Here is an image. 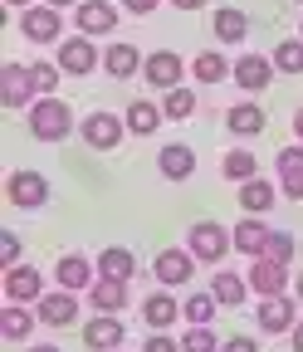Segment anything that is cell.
<instances>
[{"label": "cell", "instance_id": "cell-51", "mask_svg": "<svg viewBox=\"0 0 303 352\" xmlns=\"http://www.w3.org/2000/svg\"><path fill=\"white\" fill-rule=\"evenodd\" d=\"M298 6H303V0H298Z\"/></svg>", "mask_w": 303, "mask_h": 352}, {"label": "cell", "instance_id": "cell-44", "mask_svg": "<svg viewBox=\"0 0 303 352\" xmlns=\"http://www.w3.org/2000/svg\"><path fill=\"white\" fill-rule=\"evenodd\" d=\"M293 352H303V318L293 323Z\"/></svg>", "mask_w": 303, "mask_h": 352}, {"label": "cell", "instance_id": "cell-42", "mask_svg": "<svg viewBox=\"0 0 303 352\" xmlns=\"http://www.w3.org/2000/svg\"><path fill=\"white\" fill-rule=\"evenodd\" d=\"M157 6H161V0H122V10H127V15H152Z\"/></svg>", "mask_w": 303, "mask_h": 352}, {"label": "cell", "instance_id": "cell-15", "mask_svg": "<svg viewBox=\"0 0 303 352\" xmlns=\"http://www.w3.org/2000/svg\"><path fill=\"white\" fill-rule=\"evenodd\" d=\"M157 171L166 176V182H186V176H196V152L186 142H166L157 152Z\"/></svg>", "mask_w": 303, "mask_h": 352}, {"label": "cell", "instance_id": "cell-9", "mask_svg": "<svg viewBox=\"0 0 303 352\" xmlns=\"http://www.w3.org/2000/svg\"><path fill=\"white\" fill-rule=\"evenodd\" d=\"M142 74H147V83H152V88L171 94V88H181V74H186V64H181V54H171V50H157V54H147Z\"/></svg>", "mask_w": 303, "mask_h": 352}, {"label": "cell", "instance_id": "cell-25", "mask_svg": "<svg viewBox=\"0 0 303 352\" xmlns=\"http://www.w3.org/2000/svg\"><path fill=\"white\" fill-rule=\"evenodd\" d=\"M137 274V259H133V250H122V245H113V250H103L98 254V279H133Z\"/></svg>", "mask_w": 303, "mask_h": 352}, {"label": "cell", "instance_id": "cell-50", "mask_svg": "<svg viewBox=\"0 0 303 352\" xmlns=\"http://www.w3.org/2000/svg\"><path fill=\"white\" fill-rule=\"evenodd\" d=\"M298 39H303V20H298Z\"/></svg>", "mask_w": 303, "mask_h": 352}, {"label": "cell", "instance_id": "cell-33", "mask_svg": "<svg viewBox=\"0 0 303 352\" xmlns=\"http://www.w3.org/2000/svg\"><path fill=\"white\" fill-rule=\"evenodd\" d=\"M221 171L230 176V182H254V171H259V162H254V152H245V147H235V152H225V162H221Z\"/></svg>", "mask_w": 303, "mask_h": 352}, {"label": "cell", "instance_id": "cell-24", "mask_svg": "<svg viewBox=\"0 0 303 352\" xmlns=\"http://www.w3.org/2000/svg\"><path fill=\"white\" fill-rule=\"evenodd\" d=\"M225 127L235 132V138H259V132H265V108L259 103H235L225 113Z\"/></svg>", "mask_w": 303, "mask_h": 352}, {"label": "cell", "instance_id": "cell-26", "mask_svg": "<svg viewBox=\"0 0 303 352\" xmlns=\"http://www.w3.org/2000/svg\"><path fill=\"white\" fill-rule=\"evenodd\" d=\"M30 328H34V314L25 303H5V308H0V338H5V342H25Z\"/></svg>", "mask_w": 303, "mask_h": 352}, {"label": "cell", "instance_id": "cell-52", "mask_svg": "<svg viewBox=\"0 0 303 352\" xmlns=\"http://www.w3.org/2000/svg\"><path fill=\"white\" fill-rule=\"evenodd\" d=\"M117 352H122V347H117Z\"/></svg>", "mask_w": 303, "mask_h": 352}, {"label": "cell", "instance_id": "cell-14", "mask_svg": "<svg viewBox=\"0 0 303 352\" xmlns=\"http://www.w3.org/2000/svg\"><path fill=\"white\" fill-rule=\"evenodd\" d=\"M254 323H259V333H293V323H298L293 298H289V294L265 298V303H259V314H254Z\"/></svg>", "mask_w": 303, "mask_h": 352}, {"label": "cell", "instance_id": "cell-1", "mask_svg": "<svg viewBox=\"0 0 303 352\" xmlns=\"http://www.w3.org/2000/svg\"><path fill=\"white\" fill-rule=\"evenodd\" d=\"M69 127H74V113H69L64 98H34V108H30V132H34L39 142H64Z\"/></svg>", "mask_w": 303, "mask_h": 352}, {"label": "cell", "instance_id": "cell-34", "mask_svg": "<svg viewBox=\"0 0 303 352\" xmlns=\"http://www.w3.org/2000/svg\"><path fill=\"white\" fill-rule=\"evenodd\" d=\"M269 59L279 74H303V39H279V50Z\"/></svg>", "mask_w": 303, "mask_h": 352}, {"label": "cell", "instance_id": "cell-5", "mask_svg": "<svg viewBox=\"0 0 303 352\" xmlns=\"http://www.w3.org/2000/svg\"><path fill=\"white\" fill-rule=\"evenodd\" d=\"M98 64H103V54L93 50V39H89V34H74V39L59 44V69H64V74L83 78V74H93Z\"/></svg>", "mask_w": 303, "mask_h": 352}, {"label": "cell", "instance_id": "cell-43", "mask_svg": "<svg viewBox=\"0 0 303 352\" xmlns=\"http://www.w3.org/2000/svg\"><path fill=\"white\" fill-rule=\"evenodd\" d=\"M171 6H177V10H201L205 0H171Z\"/></svg>", "mask_w": 303, "mask_h": 352}, {"label": "cell", "instance_id": "cell-22", "mask_svg": "<svg viewBox=\"0 0 303 352\" xmlns=\"http://www.w3.org/2000/svg\"><path fill=\"white\" fill-rule=\"evenodd\" d=\"M142 318H147V328H152V333H166L171 323L181 318V303L171 298V294H152V298L142 303Z\"/></svg>", "mask_w": 303, "mask_h": 352}, {"label": "cell", "instance_id": "cell-29", "mask_svg": "<svg viewBox=\"0 0 303 352\" xmlns=\"http://www.w3.org/2000/svg\"><path fill=\"white\" fill-rule=\"evenodd\" d=\"M245 289H249V279H240V274H230V270H221V274L210 279L215 303H225V308H240V303H245Z\"/></svg>", "mask_w": 303, "mask_h": 352}, {"label": "cell", "instance_id": "cell-28", "mask_svg": "<svg viewBox=\"0 0 303 352\" xmlns=\"http://www.w3.org/2000/svg\"><path fill=\"white\" fill-rule=\"evenodd\" d=\"M245 34H249V15L245 10H235V6L215 10V39H221V44H240Z\"/></svg>", "mask_w": 303, "mask_h": 352}, {"label": "cell", "instance_id": "cell-3", "mask_svg": "<svg viewBox=\"0 0 303 352\" xmlns=\"http://www.w3.org/2000/svg\"><path fill=\"white\" fill-rule=\"evenodd\" d=\"M122 132H127V118H117V113H89L78 122V138L89 142L93 152H113L122 142Z\"/></svg>", "mask_w": 303, "mask_h": 352}, {"label": "cell", "instance_id": "cell-6", "mask_svg": "<svg viewBox=\"0 0 303 352\" xmlns=\"http://www.w3.org/2000/svg\"><path fill=\"white\" fill-rule=\"evenodd\" d=\"M5 196H10V206H20V210H39L49 201V182L39 171H15L10 182H5Z\"/></svg>", "mask_w": 303, "mask_h": 352}, {"label": "cell", "instance_id": "cell-48", "mask_svg": "<svg viewBox=\"0 0 303 352\" xmlns=\"http://www.w3.org/2000/svg\"><path fill=\"white\" fill-rule=\"evenodd\" d=\"M5 6H20V10H30V6H34V0H5Z\"/></svg>", "mask_w": 303, "mask_h": 352}, {"label": "cell", "instance_id": "cell-27", "mask_svg": "<svg viewBox=\"0 0 303 352\" xmlns=\"http://www.w3.org/2000/svg\"><path fill=\"white\" fill-rule=\"evenodd\" d=\"M89 303L98 308V314H122V308H127V284L122 279H98L89 289Z\"/></svg>", "mask_w": 303, "mask_h": 352}, {"label": "cell", "instance_id": "cell-41", "mask_svg": "<svg viewBox=\"0 0 303 352\" xmlns=\"http://www.w3.org/2000/svg\"><path fill=\"white\" fill-rule=\"evenodd\" d=\"M221 352H259V342H254V338H245V333H235L230 342H221Z\"/></svg>", "mask_w": 303, "mask_h": 352}, {"label": "cell", "instance_id": "cell-31", "mask_svg": "<svg viewBox=\"0 0 303 352\" xmlns=\"http://www.w3.org/2000/svg\"><path fill=\"white\" fill-rule=\"evenodd\" d=\"M166 113L152 103V98H137L133 108H127V132H137V138H147V132H157V122H161Z\"/></svg>", "mask_w": 303, "mask_h": 352}, {"label": "cell", "instance_id": "cell-4", "mask_svg": "<svg viewBox=\"0 0 303 352\" xmlns=\"http://www.w3.org/2000/svg\"><path fill=\"white\" fill-rule=\"evenodd\" d=\"M20 34L30 44H64V20H59L54 6H30L20 15Z\"/></svg>", "mask_w": 303, "mask_h": 352}, {"label": "cell", "instance_id": "cell-7", "mask_svg": "<svg viewBox=\"0 0 303 352\" xmlns=\"http://www.w3.org/2000/svg\"><path fill=\"white\" fill-rule=\"evenodd\" d=\"M152 274H157L161 289H177V284H186V279L196 274V254H191V250H161V254L152 259Z\"/></svg>", "mask_w": 303, "mask_h": 352}, {"label": "cell", "instance_id": "cell-12", "mask_svg": "<svg viewBox=\"0 0 303 352\" xmlns=\"http://www.w3.org/2000/svg\"><path fill=\"white\" fill-rule=\"evenodd\" d=\"M54 279H59V289H69V294H89L93 284H98V270L83 254H64L59 264H54Z\"/></svg>", "mask_w": 303, "mask_h": 352}, {"label": "cell", "instance_id": "cell-45", "mask_svg": "<svg viewBox=\"0 0 303 352\" xmlns=\"http://www.w3.org/2000/svg\"><path fill=\"white\" fill-rule=\"evenodd\" d=\"M293 138H303V108L293 113Z\"/></svg>", "mask_w": 303, "mask_h": 352}, {"label": "cell", "instance_id": "cell-11", "mask_svg": "<svg viewBox=\"0 0 303 352\" xmlns=\"http://www.w3.org/2000/svg\"><path fill=\"white\" fill-rule=\"evenodd\" d=\"M30 98H39V88H34L30 69L5 64V69H0V103H5V108H25Z\"/></svg>", "mask_w": 303, "mask_h": 352}, {"label": "cell", "instance_id": "cell-38", "mask_svg": "<svg viewBox=\"0 0 303 352\" xmlns=\"http://www.w3.org/2000/svg\"><path fill=\"white\" fill-rule=\"evenodd\" d=\"M265 259L289 264V259H293V235H289V230H274V235H269V245H265Z\"/></svg>", "mask_w": 303, "mask_h": 352}, {"label": "cell", "instance_id": "cell-2", "mask_svg": "<svg viewBox=\"0 0 303 352\" xmlns=\"http://www.w3.org/2000/svg\"><path fill=\"white\" fill-rule=\"evenodd\" d=\"M230 230L225 226H215V220H201V226H191V235H186V250L196 254V259H205V264H221L225 254H230Z\"/></svg>", "mask_w": 303, "mask_h": 352}, {"label": "cell", "instance_id": "cell-13", "mask_svg": "<svg viewBox=\"0 0 303 352\" xmlns=\"http://www.w3.org/2000/svg\"><path fill=\"white\" fill-rule=\"evenodd\" d=\"M249 289H254V294H265V298L289 294V264H279V259H254V270H249Z\"/></svg>", "mask_w": 303, "mask_h": 352}, {"label": "cell", "instance_id": "cell-20", "mask_svg": "<svg viewBox=\"0 0 303 352\" xmlns=\"http://www.w3.org/2000/svg\"><path fill=\"white\" fill-rule=\"evenodd\" d=\"M269 226H265V220H259V215H249V220H240V226H235V250L240 254H254V259H265V245H269Z\"/></svg>", "mask_w": 303, "mask_h": 352}, {"label": "cell", "instance_id": "cell-46", "mask_svg": "<svg viewBox=\"0 0 303 352\" xmlns=\"http://www.w3.org/2000/svg\"><path fill=\"white\" fill-rule=\"evenodd\" d=\"M45 6H54V10H64V6H83V0H45Z\"/></svg>", "mask_w": 303, "mask_h": 352}, {"label": "cell", "instance_id": "cell-36", "mask_svg": "<svg viewBox=\"0 0 303 352\" xmlns=\"http://www.w3.org/2000/svg\"><path fill=\"white\" fill-rule=\"evenodd\" d=\"M59 64H45V59H39V64H30V78H34V88H39V98H54V88H59Z\"/></svg>", "mask_w": 303, "mask_h": 352}, {"label": "cell", "instance_id": "cell-17", "mask_svg": "<svg viewBox=\"0 0 303 352\" xmlns=\"http://www.w3.org/2000/svg\"><path fill=\"white\" fill-rule=\"evenodd\" d=\"M83 342H89L93 352H117V347H122V318H117V314L89 318V328H83Z\"/></svg>", "mask_w": 303, "mask_h": 352}, {"label": "cell", "instance_id": "cell-37", "mask_svg": "<svg viewBox=\"0 0 303 352\" xmlns=\"http://www.w3.org/2000/svg\"><path fill=\"white\" fill-rule=\"evenodd\" d=\"M181 352H221V342H215L210 328H191V333L181 338Z\"/></svg>", "mask_w": 303, "mask_h": 352}, {"label": "cell", "instance_id": "cell-40", "mask_svg": "<svg viewBox=\"0 0 303 352\" xmlns=\"http://www.w3.org/2000/svg\"><path fill=\"white\" fill-rule=\"evenodd\" d=\"M142 352H181V342H171L166 333H152V338L142 342Z\"/></svg>", "mask_w": 303, "mask_h": 352}, {"label": "cell", "instance_id": "cell-47", "mask_svg": "<svg viewBox=\"0 0 303 352\" xmlns=\"http://www.w3.org/2000/svg\"><path fill=\"white\" fill-rule=\"evenodd\" d=\"M30 352H59V347H54V342H39V347H30Z\"/></svg>", "mask_w": 303, "mask_h": 352}, {"label": "cell", "instance_id": "cell-18", "mask_svg": "<svg viewBox=\"0 0 303 352\" xmlns=\"http://www.w3.org/2000/svg\"><path fill=\"white\" fill-rule=\"evenodd\" d=\"M78 318V294L59 289V294H45L39 298V323H49V328H69Z\"/></svg>", "mask_w": 303, "mask_h": 352}, {"label": "cell", "instance_id": "cell-10", "mask_svg": "<svg viewBox=\"0 0 303 352\" xmlns=\"http://www.w3.org/2000/svg\"><path fill=\"white\" fill-rule=\"evenodd\" d=\"M5 298L10 303H39V298H45V274H39L34 264H15V270H5Z\"/></svg>", "mask_w": 303, "mask_h": 352}, {"label": "cell", "instance_id": "cell-32", "mask_svg": "<svg viewBox=\"0 0 303 352\" xmlns=\"http://www.w3.org/2000/svg\"><path fill=\"white\" fill-rule=\"evenodd\" d=\"M215 308H221V303H215V294L205 289V294H191V298L181 303V318H186L191 328H210V318H215Z\"/></svg>", "mask_w": 303, "mask_h": 352}, {"label": "cell", "instance_id": "cell-8", "mask_svg": "<svg viewBox=\"0 0 303 352\" xmlns=\"http://www.w3.org/2000/svg\"><path fill=\"white\" fill-rule=\"evenodd\" d=\"M74 25L78 34H113L117 30V6H108V0H83V6H74Z\"/></svg>", "mask_w": 303, "mask_h": 352}, {"label": "cell", "instance_id": "cell-16", "mask_svg": "<svg viewBox=\"0 0 303 352\" xmlns=\"http://www.w3.org/2000/svg\"><path fill=\"white\" fill-rule=\"evenodd\" d=\"M269 78H274V59H269V54H245V59H235V83L245 88V94L269 88Z\"/></svg>", "mask_w": 303, "mask_h": 352}, {"label": "cell", "instance_id": "cell-19", "mask_svg": "<svg viewBox=\"0 0 303 352\" xmlns=\"http://www.w3.org/2000/svg\"><path fill=\"white\" fill-rule=\"evenodd\" d=\"M274 166H279V191L289 201H303V142L298 147H284Z\"/></svg>", "mask_w": 303, "mask_h": 352}, {"label": "cell", "instance_id": "cell-21", "mask_svg": "<svg viewBox=\"0 0 303 352\" xmlns=\"http://www.w3.org/2000/svg\"><path fill=\"white\" fill-rule=\"evenodd\" d=\"M191 74H196V83H205V88H210V83H225V78L235 74V64H230L221 50H205V54H196V59H191Z\"/></svg>", "mask_w": 303, "mask_h": 352}, {"label": "cell", "instance_id": "cell-23", "mask_svg": "<svg viewBox=\"0 0 303 352\" xmlns=\"http://www.w3.org/2000/svg\"><path fill=\"white\" fill-rule=\"evenodd\" d=\"M142 64H147V59L133 50V44H108V50H103V69H108V78H133Z\"/></svg>", "mask_w": 303, "mask_h": 352}, {"label": "cell", "instance_id": "cell-49", "mask_svg": "<svg viewBox=\"0 0 303 352\" xmlns=\"http://www.w3.org/2000/svg\"><path fill=\"white\" fill-rule=\"evenodd\" d=\"M293 294H298V298H303V274H298V279H293Z\"/></svg>", "mask_w": 303, "mask_h": 352}, {"label": "cell", "instance_id": "cell-30", "mask_svg": "<svg viewBox=\"0 0 303 352\" xmlns=\"http://www.w3.org/2000/svg\"><path fill=\"white\" fill-rule=\"evenodd\" d=\"M240 206H245L249 215H265V210L274 206V182H265V176L245 182V186H240Z\"/></svg>", "mask_w": 303, "mask_h": 352}, {"label": "cell", "instance_id": "cell-39", "mask_svg": "<svg viewBox=\"0 0 303 352\" xmlns=\"http://www.w3.org/2000/svg\"><path fill=\"white\" fill-rule=\"evenodd\" d=\"M0 264H5V270L20 264V235L15 230H0Z\"/></svg>", "mask_w": 303, "mask_h": 352}, {"label": "cell", "instance_id": "cell-35", "mask_svg": "<svg viewBox=\"0 0 303 352\" xmlns=\"http://www.w3.org/2000/svg\"><path fill=\"white\" fill-rule=\"evenodd\" d=\"M161 113H166L171 122H181V118H191V113H196V94H191V88H171V94L161 98Z\"/></svg>", "mask_w": 303, "mask_h": 352}]
</instances>
